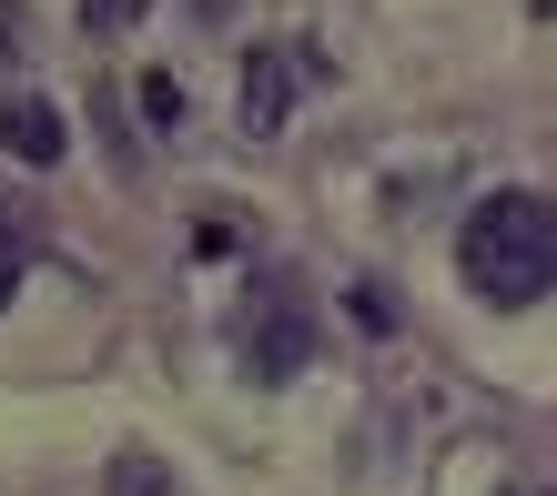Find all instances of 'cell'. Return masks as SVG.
Returning <instances> with one entry per match:
<instances>
[{
    "mask_svg": "<svg viewBox=\"0 0 557 496\" xmlns=\"http://www.w3.org/2000/svg\"><path fill=\"white\" fill-rule=\"evenodd\" d=\"M456 274H467V294H486V305H537V294L557 284V203L547 193H486V203L467 213V234H456Z\"/></svg>",
    "mask_w": 557,
    "mask_h": 496,
    "instance_id": "6da1fadb",
    "label": "cell"
},
{
    "mask_svg": "<svg viewBox=\"0 0 557 496\" xmlns=\"http://www.w3.org/2000/svg\"><path fill=\"white\" fill-rule=\"evenodd\" d=\"M305 355H314V314L294 305L284 274H264L253 305H244V375L253 385H284V375H305Z\"/></svg>",
    "mask_w": 557,
    "mask_h": 496,
    "instance_id": "7a4b0ae2",
    "label": "cell"
},
{
    "mask_svg": "<svg viewBox=\"0 0 557 496\" xmlns=\"http://www.w3.org/2000/svg\"><path fill=\"white\" fill-rule=\"evenodd\" d=\"M284 112H294V51L253 41L244 51V132H284Z\"/></svg>",
    "mask_w": 557,
    "mask_h": 496,
    "instance_id": "3957f363",
    "label": "cell"
},
{
    "mask_svg": "<svg viewBox=\"0 0 557 496\" xmlns=\"http://www.w3.org/2000/svg\"><path fill=\"white\" fill-rule=\"evenodd\" d=\"M0 142L21 162H61L72 152V122H61V102H41V91H11V102H0Z\"/></svg>",
    "mask_w": 557,
    "mask_h": 496,
    "instance_id": "277c9868",
    "label": "cell"
},
{
    "mask_svg": "<svg viewBox=\"0 0 557 496\" xmlns=\"http://www.w3.org/2000/svg\"><path fill=\"white\" fill-rule=\"evenodd\" d=\"M21 274H30V223H21L11 203H0V305L21 294Z\"/></svg>",
    "mask_w": 557,
    "mask_h": 496,
    "instance_id": "5b68a950",
    "label": "cell"
},
{
    "mask_svg": "<svg viewBox=\"0 0 557 496\" xmlns=\"http://www.w3.org/2000/svg\"><path fill=\"white\" fill-rule=\"evenodd\" d=\"M152 11V0H82V30H91V41H112V30H133Z\"/></svg>",
    "mask_w": 557,
    "mask_h": 496,
    "instance_id": "8992f818",
    "label": "cell"
},
{
    "mask_svg": "<svg viewBox=\"0 0 557 496\" xmlns=\"http://www.w3.org/2000/svg\"><path fill=\"white\" fill-rule=\"evenodd\" d=\"M345 305H355V324H366V335H396V294H385V284H355Z\"/></svg>",
    "mask_w": 557,
    "mask_h": 496,
    "instance_id": "52a82bcc",
    "label": "cell"
},
{
    "mask_svg": "<svg viewBox=\"0 0 557 496\" xmlns=\"http://www.w3.org/2000/svg\"><path fill=\"white\" fill-rule=\"evenodd\" d=\"M244 244V213H193V253H234Z\"/></svg>",
    "mask_w": 557,
    "mask_h": 496,
    "instance_id": "ba28073f",
    "label": "cell"
},
{
    "mask_svg": "<svg viewBox=\"0 0 557 496\" xmlns=\"http://www.w3.org/2000/svg\"><path fill=\"white\" fill-rule=\"evenodd\" d=\"M143 112L152 122H183V82L173 72H143Z\"/></svg>",
    "mask_w": 557,
    "mask_h": 496,
    "instance_id": "9c48e42d",
    "label": "cell"
},
{
    "mask_svg": "<svg viewBox=\"0 0 557 496\" xmlns=\"http://www.w3.org/2000/svg\"><path fill=\"white\" fill-rule=\"evenodd\" d=\"M112 496H162V467H152V456H122V467H112Z\"/></svg>",
    "mask_w": 557,
    "mask_h": 496,
    "instance_id": "30bf717a",
    "label": "cell"
},
{
    "mask_svg": "<svg viewBox=\"0 0 557 496\" xmlns=\"http://www.w3.org/2000/svg\"><path fill=\"white\" fill-rule=\"evenodd\" d=\"M537 11H547V21H557V0H537Z\"/></svg>",
    "mask_w": 557,
    "mask_h": 496,
    "instance_id": "8fae6325",
    "label": "cell"
}]
</instances>
